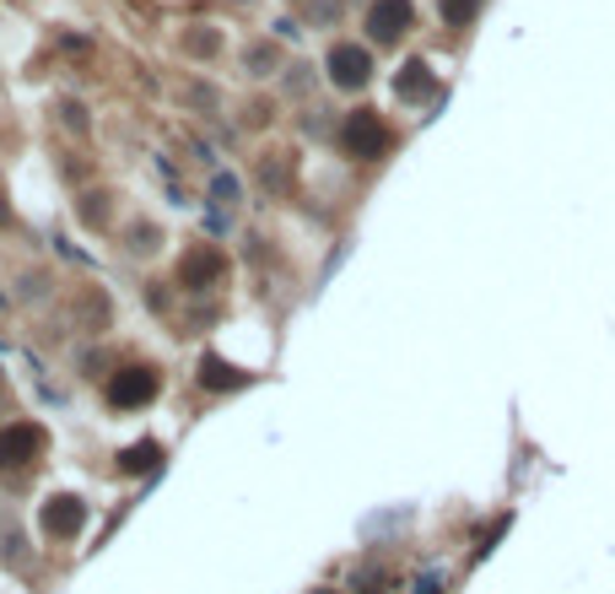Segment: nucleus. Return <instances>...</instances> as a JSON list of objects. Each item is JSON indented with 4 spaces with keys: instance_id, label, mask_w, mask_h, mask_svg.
<instances>
[{
    "instance_id": "nucleus-1",
    "label": "nucleus",
    "mask_w": 615,
    "mask_h": 594,
    "mask_svg": "<svg viewBox=\"0 0 615 594\" xmlns=\"http://www.w3.org/2000/svg\"><path fill=\"white\" fill-rule=\"evenodd\" d=\"M335 141H340V152H346V157H357V163H372V157H383V152L394 146V130L378 120V109H351Z\"/></svg>"
},
{
    "instance_id": "nucleus-2",
    "label": "nucleus",
    "mask_w": 615,
    "mask_h": 594,
    "mask_svg": "<svg viewBox=\"0 0 615 594\" xmlns=\"http://www.w3.org/2000/svg\"><path fill=\"white\" fill-rule=\"evenodd\" d=\"M157 389H163L157 368L130 362V368H120V373L109 379V406H114V411H141V406H152V400H157Z\"/></svg>"
},
{
    "instance_id": "nucleus-3",
    "label": "nucleus",
    "mask_w": 615,
    "mask_h": 594,
    "mask_svg": "<svg viewBox=\"0 0 615 594\" xmlns=\"http://www.w3.org/2000/svg\"><path fill=\"white\" fill-rule=\"evenodd\" d=\"M82 524H86V503L76 492H54V498L39 509V530L49 541H76Z\"/></svg>"
},
{
    "instance_id": "nucleus-4",
    "label": "nucleus",
    "mask_w": 615,
    "mask_h": 594,
    "mask_svg": "<svg viewBox=\"0 0 615 594\" xmlns=\"http://www.w3.org/2000/svg\"><path fill=\"white\" fill-rule=\"evenodd\" d=\"M410 22H416V6H410V0H372V11H368V39L378 43V49H389V43L406 39Z\"/></svg>"
},
{
    "instance_id": "nucleus-5",
    "label": "nucleus",
    "mask_w": 615,
    "mask_h": 594,
    "mask_svg": "<svg viewBox=\"0 0 615 594\" xmlns=\"http://www.w3.org/2000/svg\"><path fill=\"white\" fill-rule=\"evenodd\" d=\"M325 65H329V82H335V86H346V92L368 86V76H372V54L362 49V43H335Z\"/></svg>"
},
{
    "instance_id": "nucleus-6",
    "label": "nucleus",
    "mask_w": 615,
    "mask_h": 594,
    "mask_svg": "<svg viewBox=\"0 0 615 594\" xmlns=\"http://www.w3.org/2000/svg\"><path fill=\"white\" fill-rule=\"evenodd\" d=\"M43 454V427L39 422H11L0 427V470H17Z\"/></svg>"
},
{
    "instance_id": "nucleus-7",
    "label": "nucleus",
    "mask_w": 615,
    "mask_h": 594,
    "mask_svg": "<svg viewBox=\"0 0 615 594\" xmlns=\"http://www.w3.org/2000/svg\"><path fill=\"white\" fill-rule=\"evenodd\" d=\"M195 379H201V389H211V395H233V389H248L254 373H244V368H233V362H222V357L205 351L201 368H195Z\"/></svg>"
},
{
    "instance_id": "nucleus-8",
    "label": "nucleus",
    "mask_w": 615,
    "mask_h": 594,
    "mask_svg": "<svg viewBox=\"0 0 615 594\" xmlns=\"http://www.w3.org/2000/svg\"><path fill=\"white\" fill-rule=\"evenodd\" d=\"M222 270H227V259L216 255V249H195V255L184 259L178 276H184V287H205V281H216Z\"/></svg>"
},
{
    "instance_id": "nucleus-9",
    "label": "nucleus",
    "mask_w": 615,
    "mask_h": 594,
    "mask_svg": "<svg viewBox=\"0 0 615 594\" xmlns=\"http://www.w3.org/2000/svg\"><path fill=\"white\" fill-rule=\"evenodd\" d=\"M157 460H163V443L141 438V443H130V449H124V454L114 460V465H120V475H146V470L157 465Z\"/></svg>"
},
{
    "instance_id": "nucleus-10",
    "label": "nucleus",
    "mask_w": 615,
    "mask_h": 594,
    "mask_svg": "<svg viewBox=\"0 0 615 594\" xmlns=\"http://www.w3.org/2000/svg\"><path fill=\"white\" fill-rule=\"evenodd\" d=\"M394 92H400L406 103H416V98H427V92H432V65H427V60H410L406 71L394 76Z\"/></svg>"
},
{
    "instance_id": "nucleus-11",
    "label": "nucleus",
    "mask_w": 615,
    "mask_h": 594,
    "mask_svg": "<svg viewBox=\"0 0 615 594\" xmlns=\"http://www.w3.org/2000/svg\"><path fill=\"white\" fill-rule=\"evenodd\" d=\"M124 238H130V255H152V249L163 244V233H157L152 222H135V227H130Z\"/></svg>"
},
{
    "instance_id": "nucleus-12",
    "label": "nucleus",
    "mask_w": 615,
    "mask_h": 594,
    "mask_svg": "<svg viewBox=\"0 0 615 594\" xmlns=\"http://www.w3.org/2000/svg\"><path fill=\"white\" fill-rule=\"evenodd\" d=\"M486 0H443V22H453V28H464L475 11H481Z\"/></svg>"
},
{
    "instance_id": "nucleus-13",
    "label": "nucleus",
    "mask_w": 615,
    "mask_h": 594,
    "mask_svg": "<svg viewBox=\"0 0 615 594\" xmlns=\"http://www.w3.org/2000/svg\"><path fill=\"white\" fill-rule=\"evenodd\" d=\"M103 201H109V195H86V201H82V222H86V227H103V216H109V212H103Z\"/></svg>"
},
{
    "instance_id": "nucleus-14",
    "label": "nucleus",
    "mask_w": 615,
    "mask_h": 594,
    "mask_svg": "<svg viewBox=\"0 0 615 594\" xmlns=\"http://www.w3.org/2000/svg\"><path fill=\"white\" fill-rule=\"evenodd\" d=\"M0 227H11V206L6 201H0Z\"/></svg>"
},
{
    "instance_id": "nucleus-15",
    "label": "nucleus",
    "mask_w": 615,
    "mask_h": 594,
    "mask_svg": "<svg viewBox=\"0 0 615 594\" xmlns=\"http://www.w3.org/2000/svg\"><path fill=\"white\" fill-rule=\"evenodd\" d=\"M314 594H335V590H314Z\"/></svg>"
}]
</instances>
